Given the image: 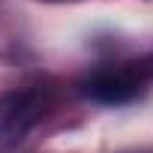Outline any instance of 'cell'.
Wrapping results in <instances>:
<instances>
[{"instance_id":"6da1fadb","label":"cell","mask_w":153,"mask_h":153,"mask_svg":"<svg viewBox=\"0 0 153 153\" xmlns=\"http://www.w3.org/2000/svg\"><path fill=\"white\" fill-rule=\"evenodd\" d=\"M45 96L39 90H9L0 96V150L15 147L42 117Z\"/></svg>"},{"instance_id":"7a4b0ae2","label":"cell","mask_w":153,"mask_h":153,"mask_svg":"<svg viewBox=\"0 0 153 153\" xmlns=\"http://www.w3.org/2000/svg\"><path fill=\"white\" fill-rule=\"evenodd\" d=\"M141 93V81L129 72H102L87 84V96L102 105H123Z\"/></svg>"}]
</instances>
